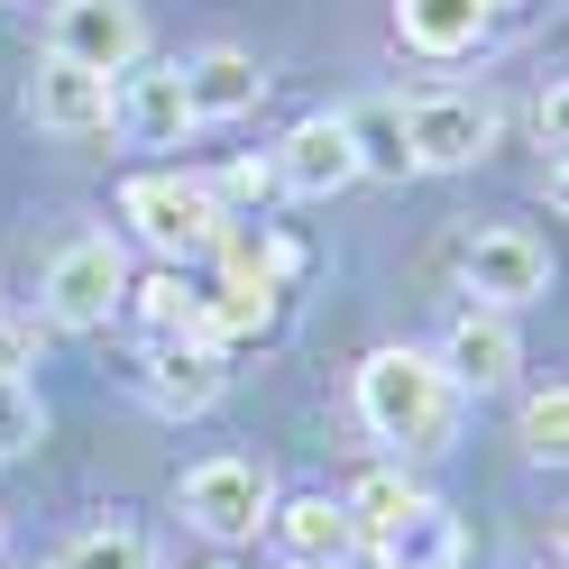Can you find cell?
I'll list each match as a JSON object with an SVG mask.
<instances>
[{"label": "cell", "instance_id": "4316f807", "mask_svg": "<svg viewBox=\"0 0 569 569\" xmlns=\"http://www.w3.org/2000/svg\"><path fill=\"white\" fill-rule=\"evenodd\" d=\"M284 569H331V560H284Z\"/></svg>", "mask_w": 569, "mask_h": 569}, {"label": "cell", "instance_id": "7402d4cb", "mask_svg": "<svg viewBox=\"0 0 569 569\" xmlns=\"http://www.w3.org/2000/svg\"><path fill=\"white\" fill-rule=\"evenodd\" d=\"M523 450L560 469V450H569V396H560V386H532V396H523Z\"/></svg>", "mask_w": 569, "mask_h": 569}, {"label": "cell", "instance_id": "52a82bcc", "mask_svg": "<svg viewBox=\"0 0 569 569\" xmlns=\"http://www.w3.org/2000/svg\"><path fill=\"white\" fill-rule=\"evenodd\" d=\"M459 284L487 303V312H515L551 284V248L532 230H478L469 248H459Z\"/></svg>", "mask_w": 569, "mask_h": 569}, {"label": "cell", "instance_id": "3957f363", "mask_svg": "<svg viewBox=\"0 0 569 569\" xmlns=\"http://www.w3.org/2000/svg\"><path fill=\"white\" fill-rule=\"evenodd\" d=\"M405 148H413V174H469L496 148V101L487 92H422L405 111Z\"/></svg>", "mask_w": 569, "mask_h": 569}, {"label": "cell", "instance_id": "8fae6325", "mask_svg": "<svg viewBox=\"0 0 569 569\" xmlns=\"http://www.w3.org/2000/svg\"><path fill=\"white\" fill-rule=\"evenodd\" d=\"M450 386H469V396H496V386H515V368H523V340H515V322L506 312H459L450 322V340H441V359H432Z\"/></svg>", "mask_w": 569, "mask_h": 569}, {"label": "cell", "instance_id": "9a60e30c", "mask_svg": "<svg viewBox=\"0 0 569 569\" xmlns=\"http://www.w3.org/2000/svg\"><path fill=\"white\" fill-rule=\"evenodd\" d=\"M276 322H284V284L276 276H221V295H202V340L211 349L267 340Z\"/></svg>", "mask_w": 569, "mask_h": 569}, {"label": "cell", "instance_id": "7c38bea8", "mask_svg": "<svg viewBox=\"0 0 569 569\" xmlns=\"http://www.w3.org/2000/svg\"><path fill=\"white\" fill-rule=\"evenodd\" d=\"M28 120L56 129V138H92V129H111V74H83V64L47 56L38 74H28Z\"/></svg>", "mask_w": 569, "mask_h": 569}, {"label": "cell", "instance_id": "484cf974", "mask_svg": "<svg viewBox=\"0 0 569 569\" xmlns=\"http://www.w3.org/2000/svg\"><path fill=\"white\" fill-rule=\"evenodd\" d=\"M19 368H28V331L0 322V377H19Z\"/></svg>", "mask_w": 569, "mask_h": 569}, {"label": "cell", "instance_id": "6da1fadb", "mask_svg": "<svg viewBox=\"0 0 569 569\" xmlns=\"http://www.w3.org/2000/svg\"><path fill=\"white\" fill-rule=\"evenodd\" d=\"M450 396L459 386L422 359V349H377L359 368V422L396 450H441L450 441Z\"/></svg>", "mask_w": 569, "mask_h": 569}, {"label": "cell", "instance_id": "e0dca14e", "mask_svg": "<svg viewBox=\"0 0 569 569\" xmlns=\"http://www.w3.org/2000/svg\"><path fill=\"white\" fill-rule=\"evenodd\" d=\"M340 129H349V157H359V174H386V184H405V174H413L405 101H359V111H340Z\"/></svg>", "mask_w": 569, "mask_h": 569}, {"label": "cell", "instance_id": "ffe728a7", "mask_svg": "<svg viewBox=\"0 0 569 569\" xmlns=\"http://www.w3.org/2000/svg\"><path fill=\"white\" fill-rule=\"evenodd\" d=\"M56 569H157V551H148V532H138V523H83Z\"/></svg>", "mask_w": 569, "mask_h": 569}, {"label": "cell", "instance_id": "44dd1931", "mask_svg": "<svg viewBox=\"0 0 569 569\" xmlns=\"http://www.w3.org/2000/svg\"><path fill=\"white\" fill-rule=\"evenodd\" d=\"M138 322H148L157 340L166 331H202V295L184 284V267H157L148 284H138Z\"/></svg>", "mask_w": 569, "mask_h": 569}, {"label": "cell", "instance_id": "f1b7e54d", "mask_svg": "<svg viewBox=\"0 0 569 569\" xmlns=\"http://www.w3.org/2000/svg\"><path fill=\"white\" fill-rule=\"evenodd\" d=\"M221 569H230V560H221Z\"/></svg>", "mask_w": 569, "mask_h": 569}, {"label": "cell", "instance_id": "277c9868", "mask_svg": "<svg viewBox=\"0 0 569 569\" xmlns=\"http://www.w3.org/2000/svg\"><path fill=\"white\" fill-rule=\"evenodd\" d=\"M174 506H184V523L211 532V542H258V523L276 515V496H267L258 459H202V469H184Z\"/></svg>", "mask_w": 569, "mask_h": 569}, {"label": "cell", "instance_id": "5bb4252c", "mask_svg": "<svg viewBox=\"0 0 569 569\" xmlns=\"http://www.w3.org/2000/svg\"><path fill=\"white\" fill-rule=\"evenodd\" d=\"M368 551H377V569H459L469 532H459L450 506H432V496H422L413 515H396L386 532H368Z\"/></svg>", "mask_w": 569, "mask_h": 569}, {"label": "cell", "instance_id": "8992f818", "mask_svg": "<svg viewBox=\"0 0 569 569\" xmlns=\"http://www.w3.org/2000/svg\"><path fill=\"white\" fill-rule=\"evenodd\" d=\"M47 56L83 64V74H129L148 56V19H138V0H56Z\"/></svg>", "mask_w": 569, "mask_h": 569}, {"label": "cell", "instance_id": "9c48e42d", "mask_svg": "<svg viewBox=\"0 0 569 569\" xmlns=\"http://www.w3.org/2000/svg\"><path fill=\"white\" fill-rule=\"evenodd\" d=\"M230 386V349H211L202 331H166L148 349V405L157 413H211Z\"/></svg>", "mask_w": 569, "mask_h": 569}, {"label": "cell", "instance_id": "7a4b0ae2", "mask_svg": "<svg viewBox=\"0 0 569 569\" xmlns=\"http://www.w3.org/2000/svg\"><path fill=\"white\" fill-rule=\"evenodd\" d=\"M120 211H129V230L148 239L166 267L211 258V248H221V230H230V211L211 202V184H202V174H129Z\"/></svg>", "mask_w": 569, "mask_h": 569}, {"label": "cell", "instance_id": "2e32d148", "mask_svg": "<svg viewBox=\"0 0 569 569\" xmlns=\"http://www.w3.org/2000/svg\"><path fill=\"white\" fill-rule=\"evenodd\" d=\"M396 28L413 56H469L487 38V0H396Z\"/></svg>", "mask_w": 569, "mask_h": 569}, {"label": "cell", "instance_id": "30bf717a", "mask_svg": "<svg viewBox=\"0 0 569 569\" xmlns=\"http://www.w3.org/2000/svg\"><path fill=\"white\" fill-rule=\"evenodd\" d=\"M276 184H284V193H303V202H331L340 184H359V157H349L340 111H312V120L284 129V148H276Z\"/></svg>", "mask_w": 569, "mask_h": 569}, {"label": "cell", "instance_id": "ba28073f", "mask_svg": "<svg viewBox=\"0 0 569 569\" xmlns=\"http://www.w3.org/2000/svg\"><path fill=\"white\" fill-rule=\"evenodd\" d=\"M111 129L129 138V148H184V129H193L184 74H174V64H148V56H138L129 74L111 83Z\"/></svg>", "mask_w": 569, "mask_h": 569}, {"label": "cell", "instance_id": "ac0fdd59", "mask_svg": "<svg viewBox=\"0 0 569 569\" xmlns=\"http://www.w3.org/2000/svg\"><path fill=\"white\" fill-rule=\"evenodd\" d=\"M267 523L284 532V551H295V560H331V569H340L349 542H359V532H349V515H340V496H295V506L267 515Z\"/></svg>", "mask_w": 569, "mask_h": 569}, {"label": "cell", "instance_id": "d6986e66", "mask_svg": "<svg viewBox=\"0 0 569 569\" xmlns=\"http://www.w3.org/2000/svg\"><path fill=\"white\" fill-rule=\"evenodd\" d=\"M413 506H422V487H413L405 469H368L359 487L340 496V515H349V532H359V542H368V532H386L396 515H413Z\"/></svg>", "mask_w": 569, "mask_h": 569}, {"label": "cell", "instance_id": "83f0119b", "mask_svg": "<svg viewBox=\"0 0 569 569\" xmlns=\"http://www.w3.org/2000/svg\"><path fill=\"white\" fill-rule=\"evenodd\" d=\"M487 10H506V0H487Z\"/></svg>", "mask_w": 569, "mask_h": 569}, {"label": "cell", "instance_id": "d4e9b609", "mask_svg": "<svg viewBox=\"0 0 569 569\" xmlns=\"http://www.w3.org/2000/svg\"><path fill=\"white\" fill-rule=\"evenodd\" d=\"M532 120H542V148H560V120H569V92L551 83V92H542V111H532Z\"/></svg>", "mask_w": 569, "mask_h": 569}, {"label": "cell", "instance_id": "5b68a950", "mask_svg": "<svg viewBox=\"0 0 569 569\" xmlns=\"http://www.w3.org/2000/svg\"><path fill=\"white\" fill-rule=\"evenodd\" d=\"M120 303H129V258H120V239H74V248H56V267H47V322L101 331Z\"/></svg>", "mask_w": 569, "mask_h": 569}, {"label": "cell", "instance_id": "4fadbf2b", "mask_svg": "<svg viewBox=\"0 0 569 569\" xmlns=\"http://www.w3.org/2000/svg\"><path fill=\"white\" fill-rule=\"evenodd\" d=\"M184 74V101H193V129L202 120H248L267 101V64L248 56V47H202L193 64H174Z\"/></svg>", "mask_w": 569, "mask_h": 569}, {"label": "cell", "instance_id": "cb8c5ba5", "mask_svg": "<svg viewBox=\"0 0 569 569\" xmlns=\"http://www.w3.org/2000/svg\"><path fill=\"white\" fill-rule=\"evenodd\" d=\"M267 184H276V166H230L221 184H211V202H221V211L230 202H267Z\"/></svg>", "mask_w": 569, "mask_h": 569}, {"label": "cell", "instance_id": "603a6c76", "mask_svg": "<svg viewBox=\"0 0 569 569\" xmlns=\"http://www.w3.org/2000/svg\"><path fill=\"white\" fill-rule=\"evenodd\" d=\"M38 432H47V413H38V396H28L19 377H0V459L38 450Z\"/></svg>", "mask_w": 569, "mask_h": 569}]
</instances>
